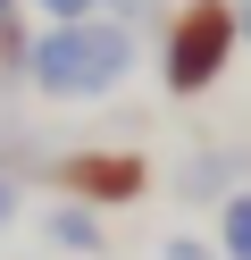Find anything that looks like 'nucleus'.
Wrapping results in <instances>:
<instances>
[{"instance_id": "6", "label": "nucleus", "mask_w": 251, "mask_h": 260, "mask_svg": "<svg viewBox=\"0 0 251 260\" xmlns=\"http://www.w3.org/2000/svg\"><path fill=\"white\" fill-rule=\"evenodd\" d=\"M50 25H84V17H117V9H134V0H33Z\"/></svg>"}, {"instance_id": "10", "label": "nucleus", "mask_w": 251, "mask_h": 260, "mask_svg": "<svg viewBox=\"0 0 251 260\" xmlns=\"http://www.w3.org/2000/svg\"><path fill=\"white\" fill-rule=\"evenodd\" d=\"M9 25H25V9H17V0H0V34H9Z\"/></svg>"}, {"instance_id": "2", "label": "nucleus", "mask_w": 251, "mask_h": 260, "mask_svg": "<svg viewBox=\"0 0 251 260\" xmlns=\"http://www.w3.org/2000/svg\"><path fill=\"white\" fill-rule=\"evenodd\" d=\"M226 59H234V0H193L159 42V84L176 101H193L226 76Z\"/></svg>"}, {"instance_id": "9", "label": "nucleus", "mask_w": 251, "mask_h": 260, "mask_svg": "<svg viewBox=\"0 0 251 260\" xmlns=\"http://www.w3.org/2000/svg\"><path fill=\"white\" fill-rule=\"evenodd\" d=\"M17 218V176H0V226Z\"/></svg>"}, {"instance_id": "11", "label": "nucleus", "mask_w": 251, "mask_h": 260, "mask_svg": "<svg viewBox=\"0 0 251 260\" xmlns=\"http://www.w3.org/2000/svg\"><path fill=\"white\" fill-rule=\"evenodd\" d=\"M234 34H243V42H251V0H234Z\"/></svg>"}, {"instance_id": "5", "label": "nucleus", "mask_w": 251, "mask_h": 260, "mask_svg": "<svg viewBox=\"0 0 251 260\" xmlns=\"http://www.w3.org/2000/svg\"><path fill=\"white\" fill-rule=\"evenodd\" d=\"M218 260H251V193L218 202Z\"/></svg>"}, {"instance_id": "7", "label": "nucleus", "mask_w": 251, "mask_h": 260, "mask_svg": "<svg viewBox=\"0 0 251 260\" xmlns=\"http://www.w3.org/2000/svg\"><path fill=\"white\" fill-rule=\"evenodd\" d=\"M176 185H184V193H218V185H226V151H193Z\"/></svg>"}, {"instance_id": "8", "label": "nucleus", "mask_w": 251, "mask_h": 260, "mask_svg": "<svg viewBox=\"0 0 251 260\" xmlns=\"http://www.w3.org/2000/svg\"><path fill=\"white\" fill-rule=\"evenodd\" d=\"M167 260H218V243H201V235H167Z\"/></svg>"}, {"instance_id": "4", "label": "nucleus", "mask_w": 251, "mask_h": 260, "mask_svg": "<svg viewBox=\"0 0 251 260\" xmlns=\"http://www.w3.org/2000/svg\"><path fill=\"white\" fill-rule=\"evenodd\" d=\"M42 226H50V243H59V252H100V210H84V202L42 210Z\"/></svg>"}, {"instance_id": "3", "label": "nucleus", "mask_w": 251, "mask_h": 260, "mask_svg": "<svg viewBox=\"0 0 251 260\" xmlns=\"http://www.w3.org/2000/svg\"><path fill=\"white\" fill-rule=\"evenodd\" d=\"M59 185L76 193L84 210H126V202H142L151 168H142L134 151H67V159H59Z\"/></svg>"}, {"instance_id": "1", "label": "nucleus", "mask_w": 251, "mask_h": 260, "mask_svg": "<svg viewBox=\"0 0 251 260\" xmlns=\"http://www.w3.org/2000/svg\"><path fill=\"white\" fill-rule=\"evenodd\" d=\"M134 76V34L126 17H84V25H42L25 59V84L50 101H100Z\"/></svg>"}]
</instances>
